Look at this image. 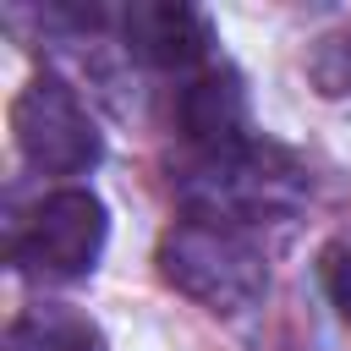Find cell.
<instances>
[{
	"mask_svg": "<svg viewBox=\"0 0 351 351\" xmlns=\"http://www.w3.org/2000/svg\"><path fill=\"white\" fill-rule=\"evenodd\" d=\"M181 132L197 143V154H230L247 148V88L236 71H197L181 93Z\"/></svg>",
	"mask_w": 351,
	"mask_h": 351,
	"instance_id": "6",
	"label": "cell"
},
{
	"mask_svg": "<svg viewBox=\"0 0 351 351\" xmlns=\"http://www.w3.org/2000/svg\"><path fill=\"white\" fill-rule=\"evenodd\" d=\"M11 137L16 154L44 176H82L104 154L93 115L77 104V93L60 77H33L11 99Z\"/></svg>",
	"mask_w": 351,
	"mask_h": 351,
	"instance_id": "3",
	"label": "cell"
},
{
	"mask_svg": "<svg viewBox=\"0 0 351 351\" xmlns=\"http://www.w3.org/2000/svg\"><path fill=\"white\" fill-rule=\"evenodd\" d=\"M159 274L181 296L203 302L208 313H241L269 285L263 252L247 241V230L219 225V219H197V214L176 219L159 236Z\"/></svg>",
	"mask_w": 351,
	"mask_h": 351,
	"instance_id": "1",
	"label": "cell"
},
{
	"mask_svg": "<svg viewBox=\"0 0 351 351\" xmlns=\"http://www.w3.org/2000/svg\"><path fill=\"white\" fill-rule=\"evenodd\" d=\"M121 38L154 71H192L208 60V22L181 0H132L121 11Z\"/></svg>",
	"mask_w": 351,
	"mask_h": 351,
	"instance_id": "5",
	"label": "cell"
},
{
	"mask_svg": "<svg viewBox=\"0 0 351 351\" xmlns=\"http://www.w3.org/2000/svg\"><path fill=\"white\" fill-rule=\"evenodd\" d=\"M5 351H104V335L66 307H33L5 329Z\"/></svg>",
	"mask_w": 351,
	"mask_h": 351,
	"instance_id": "7",
	"label": "cell"
},
{
	"mask_svg": "<svg viewBox=\"0 0 351 351\" xmlns=\"http://www.w3.org/2000/svg\"><path fill=\"white\" fill-rule=\"evenodd\" d=\"M104 236H110V219H104V203L82 186H60L49 192L16 230L11 241V258L33 274H88L104 252Z\"/></svg>",
	"mask_w": 351,
	"mask_h": 351,
	"instance_id": "4",
	"label": "cell"
},
{
	"mask_svg": "<svg viewBox=\"0 0 351 351\" xmlns=\"http://www.w3.org/2000/svg\"><path fill=\"white\" fill-rule=\"evenodd\" d=\"M324 285H329V302L340 307V318L351 324V247H335L324 258Z\"/></svg>",
	"mask_w": 351,
	"mask_h": 351,
	"instance_id": "8",
	"label": "cell"
},
{
	"mask_svg": "<svg viewBox=\"0 0 351 351\" xmlns=\"http://www.w3.org/2000/svg\"><path fill=\"white\" fill-rule=\"evenodd\" d=\"M307 192V176L291 154L269 143H247L230 154H203L197 170H186V203L197 219L219 225H252L269 214H291Z\"/></svg>",
	"mask_w": 351,
	"mask_h": 351,
	"instance_id": "2",
	"label": "cell"
}]
</instances>
